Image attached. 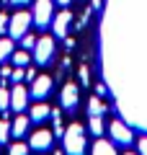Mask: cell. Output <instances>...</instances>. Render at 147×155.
Segmentation results:
<instances>
[{
	"label": "cell",
	"instance_id": "6da1fadb",
	"mask_svg": "<svg viewBox=\"0 0 147 155\" xmlns=\"http://www.w3.org/2000/svg\"><path fill=\"white\" fill-rule=\"evenodd\" d=\"M62 147L65 155H85V127L72 122L62 134Z\"/></svg>",
	"mask_w": 147,
	"mask_h": 155
},
{
	"label": "cell",
	"instance_id": "30bf717a",
	"mask_svg": "<svg viewBox=\"0 0 147 155\" xmlns=\"http://www.w3.org/2000/svg\"><path fill=\"white\" fill-rule=\"evenodd\" d=\"M70 23H72V13H70V11H62V13H57V16L52 18V31H54V36L67 39Z\"/></svg>",
	"mask_w": 147,
	"mask_h": 155
},
{
	"label": "cell",
	"instance_id": "44dd1931",
	"mask_svg": "<svg viewBox=\"0 0 147 155\" xmlns=\"http://www.w3.org/2000/svg\"><path fill=\"white\" fill-rule=\"evenodd\" d=\"M34 44H36V36H34V34H26V36L21 39V47H23V49H34Z\"/></svg>",
	"mask_w": 147,
	"mask_h": 155
},
{
	"label": "cell",
	"instance_id": "83f0119b",
	"mask_svg": "<svg viewBox=\"0 0 147 155\" xmlns=\"http://www.w3.org/2000/svg\"><path fill=\"white\" fill-rule=\"evenodd\" d=\"M13 5H26V3H31V0H11Z\"/></svg>",
	"mask_w": 147,
	"mask_h": 155
},
{
	"label": "cell",
	"instance_id": "ac0fdd59",
	"mask_svg": "<svg viewBox=\"0 0 147 155\" xmlns=\"http://www.w3.org/2000/svg\"><path fill=\"white\" fill-rule=\"evenodd\" d=\"M11 109V91L5 88V83L0 85V111H8Z\"/></svg>",
	"mask_w": 147,
	"mask_h": 155
},
{
	"label": "cell",
	"instance_id": "3957f363",
	"mask_svg": "<svg viewBox=\"0 0 147 155\" xmlns=\"http://www.w3.org/2000/svg\"><path fill=\"white\" fill-rule=\"evenodd\" d=\"M34 18L28 11H18L16 16H11V23H8V36L11 39H23L28 34V28H31Z\"/></svg>",
	"mask_w": 147,
	"mask_h": 155
},
{
	"label": "cell",
	"instance_id": "484cf974",
	"mask_svg": "<svg viewBox=\"0 0 147 155\" xmlns=\"http://www.w3.org/2000/svg\"><path fill=\"white\" fill-rule=\"evenodd\" d=\"M80 80L88 85V67H80Z\"/></svg>",
	"mask_w": 147,
	"mask_h": 155
},
{
	"label": "cell",
	"instance_id": "f1b7e54d",
	"mask_svg": "<svg viewBox=\"0 0 147 155\" xmlns=\"http://www.w3.org/2000/svg\"><path fill=\"white\" fill-rule=\"evenodd\" d=\"M57 3H60V5H70L72 0H57Z\"/></svg>",
	"mask_w": 147,
	"mask_h": 155
},
{
	"label": "cell",
	"instance_id": "7c38bea8",
	"mask_svg": "<svg viewBox=\"0 0 147 155\" xmlns=\"http://www.w3.org/2000/svg\"><path fill=\"white\" fill-rule=\"evenodd\" d=\"M49 116H52V109H49L47 104H44V101H39V104H34L31 106V111H28V119H31V122H44V119H49Z\"/></svg>",
	"mask_w": 147,
	"mask_h": 155
},
{
	"label": "cell",
	"instance_id": "7a4b0ae2",
	"mask_svg": "<svg viewBox=\"0 0 147 155\" xmlns=\"http://www.w3.org/2000/svg\"><path fill=\"white\" fill-rule=\"evenodd\" d=\"M31 18H34V26H36V28L52 26V18H54V3H52V0H34Z\"/></svg>",
	"mask_w": 147,
	"mask_h": 155
},
{
	"label": "cell",
	"instance_id": "8fae6325",
	"mask_svg": "<svg viewBox=\"0 0 147 155\" xmlns=\"http://www.w3.org/2000/svg\"><path fill=\"white\" fill-rule=\"evenodd\" d=\"M28 124H31V119H28L26 114H18L16 119L11 122V134H13L16 140H18V137H23V134L28 132Z\"/></svg>",
	"mask_w": 147,
	"mask_h": 155
},
{
	"label": "cell",
	"instance_id": "ba28073f",
	"mask_svg": "<svg viewBox=\"0 0 147 155\" xmlns=\"http://www.w3.org/2000/svg\"><path fill=\"white\" fill-rule=\"evenodd\" d=\"M52 142H54V132H47V129H36V132L31 134V140H28V147L36 150V153H47V150L52 147Z\"/></svg>",
	"mask_w": 147,
	"mask_h": 155
},
{
	"label": "cell",
	"instance_id": "1f68e13d",
	"mask_svg": "<svg viewBox=\"0 0 147 155\" xmlns=\"http://www.w3.org/2000/svg\"><path fill=\"white\" fill-rule=\"evenodd\" d=\"M124 155H139V153H124Z\"/></svg>",
	"mask_w": 147,
	"mask_h": 155
},
{
	"label": "cell",
	"instance_id": "cb8c5ba5",
	"mask_svg": "<svg viewBox=\"0 0 147 155\" xmlns=\"http://www.w3.org/2000/svg\"><path fill=\"white\" fill-rule=\"evenodd\" d=\"M23 80L34 83V80H36V70H34V67H26V78H23Z\"/></svg>",
	"mask_w": 147,
	"mask_h": 155
},
{
	"label": "cell",
	"instance_id": "5b68a950",
	"mask_svg": "<svg viewBox=\"0 0 147 155\" xmlns=\"http://www.w3.org/2000/svg\"><path fill=\"white\" fill-rule=\"evenodd\" d=\"M109 134H111V142L114 145H132V140H134V134H132V127L124 122H111L109 124Z\"/></svg>",
	"mask_w": 147,
	"mask_h": 155
},
{
	"label": "cell",
	"instance_id": "d6986e66",
	"mask_svg": "<svg viewBox=\"0 0 147 155\" xmlns=\"http://www.w3.org/2000/svg\"><path fill=\"white\" fill-rule=\"evenodd\" d=\"M11 137H13L11 134V122L8 119H0V145H5Z\"/></svg>",
	"mask_w": 147,
	"mask_h": 155
},
{
	"label": "cell",
	"instance_id": "9c48e42d",
	"mask_svg": "<svg viewBox=\"0 0 147 155\" xmlns=\"http://www.w3.org/2000/svg\"><path fill=\"white\" fill-rule=\"evenodd\" d=\"M31 98H36V101H44L49 93H52V78L49 75H36V80L31 83Z\"/></svg>",
	"mask_w": 147,
	"mask_h": 155
},
{
	"label": "cell",
	"instance_id": "277c9868",
	"mask_svg": "<svg viewBox=\"0 0 147 155\" xmlns=\"http://www.w3.org/2000/svg\"><path fill=\"white\" fill-rule=\"evenodd\" d=\"M34 62L36 65H49L52 57H54V36H41L36 39V44H34Z\"/></svg>",
	"mask_w": 147,
	"mask_h": 155
},
{
	"label": "cell",
	"instance_id": "d4e9b609",
	"mask_svg": "<svg viewBox=\"0 0 147 155\" xmlns=\"http://www.w3.org/2000/svg\"><path fill=\"white\" fill-rule=\"evenodd\" d=\"M139 155H147V134L139 140Z\"/></svg>",
	"mask_w": 147,
	"mask_h": 155
},
{
	"label": "cell",
	"instance_id": "e0dca14e",
	"mask_svg": "<svg viewBox=\"0 0 147 155\" xmlns=\"http://www.w3.org/2000/svg\"><path fill=\"white\" fill-rule=\"evenodd\" d=\"M88 124H90V132L96 134V137L103 134V119H101V116H88Z\"/></svg>",
	"mask_w": 147,
	"mask_h": 155
},
{
	"label": "cell",
	"instance_id": "4dcf8cb0",
	"mask_svg": "<svg viewBox=\"0 0 147 155\" xmlns=\"http://www.w3.org/2000/svg\"><path fill=\"white\" fill-rule=\"evenodd\" d=\"M54 155H65V150H57V153H54Z\"/></svg>",
	"mask_w": 147,
	"mask_h": 155
},
{
	"label": "cell",
	"instance_id": "f546056e",
	"mask_svg": "<svg viewBox=\"0 0 147 155\" xmlns=\"http://www.w3.org/2000/svg\"><path fill=\"white\" fill-rule=\"evenodd\" d=\"M93 8H101V0H93Z\"/></svg>",
	"mask_w": 147,
	"mask_h": 155
},
{
	"label": "cell",
	"instance_id": "603a6c76",
	"mask_svg": "<svg viewBox=\"0 0 147 155\" xmlns=\"http://www.w3.org/2000/svg\"><path fill=\"white\" fill-rule=\"evenodd\" d=\"M11 72H13V67H3V70H0V78H3V83H5V80H11Z\"/></svg>",
	"mask_w": 147,
	"mask_h": 155
},
{
	"label": "cell",
	"instance_id": "ffe728a7",
	"mask_svg": "<svg viewBox=\"0 0 147 155\" xmlns=\"http://www.w3.org/2000/svg\"><path fill=\"white\" fill-rule=\"evenodd\" d=\"M28 145H23V142H16V145H11V153L8 155H28Z\"/></svg>",
	"mask_w": 147,
	"mask_h": 155
},
{
	"label": "cell",
	"instance_id": "4316f807",
	"mask_svg": "<svg viewBox=\"0 0 147 155\" xmlns=\"http://www.w3.org/2000/svg\"><path fill=\"white\" fill-rule=\"evenodd\" d=\"M106 91H109V88H106L103 83H101V85H96V93H98V96H106Z\"/></svg>",
	"mask_w": 147,
	"mask_h": 155
},
{
	"label": "cell",
	"instance_id": "52a82bcc",
	"mask_svg": "<svg viewBox=\"0 0 147 155\" xmlns=\"http://www.w3.org/2000/svg\"><path fill=\"white\" fill-rule=\"evenodd\" d=\"M60 104L65 111H75L77 104H80V91H77L75 83H65V88H62L60 93Z\"/></svg>",
	"mask_w": 147,
	"mask_h": 155
},
{
	"label": "cell",
	"instance_id": "9a60e30c",
	"mask_svg": "<svg viewBox=\"0 0 147 155\" xmlns=\"http://www.w3.org/2000/svg\"><path fill=\"white\" fill-rule=\"evenodd\" d=\"M16 52V44H13V39L11 36H3L0 39V65L5 60H11V54Z\"/></svg>",
	"mask_w": 147,
	"mask_h": 155
},
{
	"label": "cell",
	"instance_id": "7402d4cb",
	"mask_svg": "<svg viewBox=\"0 0 147 155\" xmlns=\"http://www.w3.org/2000/svg\"><path fill=\"white\" fill-rule=\"evenodd\" d=\"M8 23H11V16L0 13V34H8Z\"/></svg>",
	"mask_w": 147,
	"mask_h": 155
},
{
	"label": "cell",
	"instance_id": "5bb4252c",
	"mask_svg": "<svg viewBox=\"0 0 147 155\" xmlns=\"http://www.w3.org/2000/svg\"><path fill=\"white\" fill-rule=\"evenodd\" d=\"M90 155H116V147L114 142H109V140H96V145H93V153Z\"/></svg>",
	"mask_w": 147,
	"mask_h": 155
},
{
	"label": "cell",
	"instance_id": "8992f818",
	"mask_svg": "<svg viewBox=\"0 0 147 155\" xmlns=\"http://www.w3.org/2000/svg\"><path fill=\"white\" fill-rule=\"evenodd\" d=\"M28 98H31V93L26 91V85L13 83V88H11V109L16 111V114H23V111H26Z\"/></svg>",
	"mask_w": 147,
	"mask_h": 155
},
{
	"label": "cell",
	"instance_id": "2e32d148",
	"mask_svg": "<svg viewBox=\"0 0 147 155\" xmlns=\"http://www.w3.org/2000/svg\"><path fill=\"white\" fill-rule=\"evenodd\" d=\"M11 62L16 67H28V65H31V54H28V49H18V52L11 54Z\"/></svg>",
	"mask_w": 147,
	"mask_h": 155
},
{
	"label": "cell",
	"instance_id": "4fadbf2b",
	"mask_svg": "<svg viewBox=\"0 0 147 155\" xmlns=\"http://www.w3.org/2000/svg\"><path fill=\"white\" fill-rule=\"evenodd\" d=\"M106 114V106H103V101H101V96H90L88 98V116H103Z\"/></svg>",
	"mask_w": 147,
	"mask_h": 155
}]
</instances>
